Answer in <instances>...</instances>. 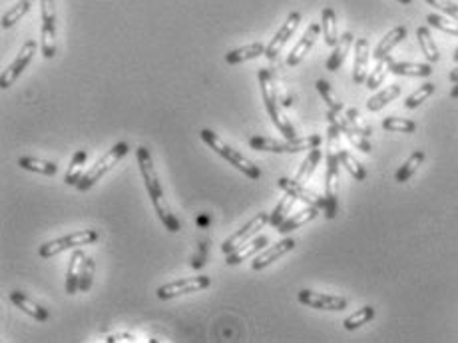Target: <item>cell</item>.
Wrapping results in <instances>:
<instances>
[{"instance_id":"obj_45","label":"cell","mask_w":458,"mask_h":343,"mask_svg":"<svg viewBox=\"0 0 458 343\" xmlns=\"http://www.w3.org/2000/svg\"><path fill=\"white\" fill-rule=\"evenodd\" d=\"M426 4H430L433 9L445 12L447 16L458 21V4H454L452 0H426Z\"/></svg>"},{"instance_id":"obj_41","label":"cell","mask_w":458,"mask_h":343,"mask_svg":"<svg viewBox=\"0 0 458 343\" xmlns=\"http://www.w3.org/2000/svg\"><path fill=\"white\" fill-rule=\"evenodd\" d=\"M435 90H437V86L433 84V82H425V84H420V88H416L415 92L406 98L405 108H408V110H415V108H418L420 104H423V102H425L426 98L433 96V94H435Z\"/></svg>"},{"instance_id":"obj_37","label":"cell","mask_w":458,"mask_h":343,"mask_svg":"<svg viewBox=\"0 0 458 343\" xmlns=\"http://www.w3.org/2000/svg\"><path fill=\"white\" fill-rule=\"evenodd\" d=\"M30 9H33V0H18L11 11L4 14V18H2V28H12L16 22L22 21V18L28 14Z\"/></svg>"},{"instance_id":"obj_9","label":"cell","mask_w":458,"mask_h":343,"mask_svg":"<svg viewBox=\"0 0 458 343\" xmlns=\"http://www.w3.org/2000/svg\"><path fill=\"white\" fill-rule=\"evenodd\" d=\"M267 224H269V214H267V212H259L251 222H247L241 230L235 232L234 236H229L225 240L224 244H222V252H224L225 256L235 252L237 247H241L244 244H247L251 237L257 236V232H261Z\"/></svg>"},{"instance_id":"obj_21","label":"cell","mask_w":458,"mask_h":343,"mask_svg":"<svg viewBox=\"0 0 458 343\" xmlns=\"http://www.w3.org/2000/svg\"><path fill=\"white\" fill-rule=\"evenodd\" d=\"M265 247H267V237L265 236L257 237V240H253V242H247V244H244L241 247H237V249L231 252V254H227L225 264H227V266H237V264H241L244 259H253V257H256L259 252H263Z\"/></svg>"},{"instance_id":"obj_30","label":"cell","mask_w":458,"mask_h":343,"mask_svg":"<svg viewBox=\"0 0 458 343\" xmlns=\"http://www.w3.org/2000/svg\"><path fill=\"white\" fill-rule=\"evenodd\" d=\"M393 58H391V54L389 56H384V58H381V60H377V66L373 68V72L367 76V82H365V86L369 88V90H377L379 86L384 84V78H387V74L391 72V66H393Z\"/></svg>"},{"instance_id":"obj_49","label":"cell","mask_w":458,"mask_h":343,"mask_svg":"<svg viewBox=\"0 0 458 343\" xmlns=\"http://www.w3.org/2000/svg\"><path fill=\"white\" fill-rule=\"evenodd\" d=\"M448 96L452 98V100H458V82L452 86V90H450V94H448Z\"/></svg>"},{"instance_id":"obj_20","label":"cell","mask_w":458,"mask_h":343,"mask_svg":"<svg viewBox=\"0 0 458 343\" xmlns=\"http://www.w3.org/2000/svg\"><path fill=\"white\" fill-rule=\"evenodd\" d=\"M11 301L21 311H24L26 315L34 317L36 322H48L50 320V313L46 308L38 305L36 301H33L28 296H24L22 291H12L11 293Z\"/></svg>"},{"instance_id":"obj_3","label":"cell","mask_w":458,"mask_h":343,"mask_svg":"<svg viewBox=\"0 0 458 343\" xmlns=\"http://www.w3.org/2000/svg\"><path fill=\"white\" fill-rule=\"evenodd\" d=\"M200 136H202L203 142H205L215 154H219V156H222L224 160L229 162L234 168H237L241 174H246L249 180H259V178H261V170L257 168V164H253L249 158H246L244 154L234 150L229 144H225L224 140L219 138L215 132H212L210 128H203L202 132H200Z\"/></svg>"},{"instance_id":"obj_44","label":"cell","mask_w":458,"mask_h":343,"mask_svg":"<svg viewBox=\"0 0 458 343\" xmlns=\"http://www.w3.org/2000/svg\"><path fill=\"white\" fill-rule=\"evenodd\" d=\"M94 274H96V262L92 257H86L84 269H82V278H80V291H88L92 288L94 281Z\"/></svg>"},{"instance_id":"obj_26","label":"cell","mask_w":458,"mask_h":343,"mask_svg":"<svg viewBox=\"0 0 458 343\" xmlns=\"http://www.w3.org/2000/svg\"><path fill=\"white\" fill-rule=\"evenodd\" d=\"M321 33H323V38H325L327 46H335L341 38L339 30H337V14L331 6H325L323 12H321Z\"/></svg>"},{"instance_id":"obj_52","label":"cell","mask_w":458,"mask_h":343,"mask_svg":"<svg viewBox=\"0 0 458 343\" xmlns=\"http://www.w3.org/2000/svg\"><path fill=\"white\" fill-rule=\"evenodd\" d=\"M33 2H34V0H33Z\"/></svg>"},{"instance_id":"obj_40","label":"cell","mask_w":458,"mask_h":343,"mask_svg":"<svg viewBox=\"0 0 458 343\" xmlns=\"http://www.w3.org/2000/svg\"><path fill=\"white\" fill-rule=\"evenodd\" d=\"M373 317H374L373 305H365V308H361L359 311H355L353 315H349V317L343 322V325H345V330L353 332V330H357V327H361V325H365V323L371 322Z\"/></svg>"},{"instance_id":"obj_48","label":"cell","mask_w":458,"mask_h":343,"mask_svg":"<svg viewBox=\"0 0 458 343\" xmlns=\"http://www.w3.org/2000/svg\"><path fill=\"white\" fill-rule=\"evenodd\" d=\"M448 80H450L452 84H457L458 82V66L454 68V70H452V72H450V74H448Z\"/></svg>"},{"instance_id":"obj_51","label":"cell","mask_w":458,"mask_h":343,"mask_svg":"<svg viewBox=\"0 0 458 343\" xmlns=\"http://www.w3.org/2000/svg\"><path fill=\"white\" fill-rule=\"evenodd\" d=\"M396 2H401V4H411L413 0H396Z\"/></svg>"},{"instance_id":"obj_7","label":"cell","mask_w":458,"mask_h":343,"mask_svg":"<svg viewBox=\"0 0 458 343\" xmlns=\"http://www.w3.org/2000/svg\"><path fill=\"white\" fill-rule=\"evenodd\" d=\"M98 240H100L98 230L86 227L82 232H74V234H68V236L58 237V240H52V242H46V244L38 247V256L44 257V259H50V257L58 256L66 249H76V247L96 244Z\"/></svg>"},{"instance_id":"obj_16","label":"cell","mask_w":458,"mask_h":343,"mask_svg":"<svg viewBox=\"0 0 458 343\" xmlns=\"http://www.w3.org/2000/svg\"><path fill=\"white\" fill-rule=\"evenodd\" d=\"M321 34V24L319 22H311L309 26H307V30H305V34L301 36V40H299L297 44H295V48L289 52L287 56V66L289 68H293V66H297L305 56H307V52H309L311 48H313V44L317 43V38H319Z\"/></svg>"},{"instance_id":"obj_46","label":"cell","mask_w":458,"mask_h":343,"mask_svg":"<svg viewBox=\"0 0 458 343\" xmlns=\"http://www.w3.org/2000/svg\"><path fill=\"white\" fill-rule=\"evenodd\" d=\"M207 249H210V242L207 240H202L200 244H197V249H195V254L192 256V262H190V266L193 269H202L205 266V262H207Z\"/></svg>"},{"instance_id":"obj_38","label":"cell","mask_w":458,"mask_h":343,"mask_svg":"<svg viewBox=\"0 0 458 343\" xmlns=\"http://www.w3.org/2000/svg\"><path fill=\"white\" fill-rule=\"evenodd\" d=\"M426 22L433 26V28H437L440 33H447L450 36H458V21L454 18H450V16H442V14H428L426 16Z\"/></svg>"},{"instance_id":"obj_31","label":"cell","mask_w":458,"mask_h":343,"mask_svg":"<svg viewBox=\"0 0 458 343\" xmlns=\"http://www.w3.org/2000/svg\"><path fill=\"white\" fill-rule=\"evenodd\" d=\"M425 162V152L423 150H416L413 152L411 156H408V160L396 170V174H394V180L399 184H405L408 182L411 178H413V174H415L418 168H420V164Z\"/></svg>"},{"instance_id":"obj_6","label":"cell","mask_w":458,"mask_h":343,"mask_svg":"<svg viewBox=\"0 0 458 343\" xmlns=\"http://www.w3.org/2000/svg\"><path fill=\"white\" fill-rule=\"evenodd\" d=\"M128 152H130V146L126 144V142H120V144H116L114 148H110V150H108L106 154H104V156H102V158H100V160L90 168V170L86 172V174H82L80 182L76 184V188H78L80 192H88V190H90L98 180H102L108 172L112 170V168H114L118 162L122 160Z\"/></svg>"},{"instance_id":"obj_39","label":"cell","mask_w":458,"mask_h":343,"mask_svg":"<svg viewBox=\"0 0 458 343\" xmlns=\"http://www.w3.org/2000/svg\"><path fill=\"white\" fill-rule=\"evenodd\" d=\"M315 88H317V92L321 94V98L325 100V104L329 106V110L343 112V102L339 100V96L335 94V90L331 88V84L327 82V80H317V82H315Z\"/></svg>"},{"instance_id":"obj_42","label":"cell","mask_w":458,"mask_h":343,"mask_svg":"<svg viewBox=\"0 0 458 343\" xmlns=\"http://www.w3.org/2000/svg\"><path fill=\"white\" fill-rule=\"evenodd\" d=\"M383 130L387 132H405V134H413L416 132V122L408 118H399V116H389L383 120Z\"/></svg>"},{"instance_id":"obj_29","label":"cell","mask_w":458,"mask_h":343,"mask_svg":"<svg viewBox=\"0 0 458 343\" xmlns=\"http://www.w3.org/2000/svg\"><path fill=\"white\" fill-rule=\"evenodd\" d=\"M416 38H418V44H420V52L425 54L426 60H428L430 64L438 62V60H440V52H438L437 43H435V38H433L430 30H428L426 26L416 28Z\"/></svg>"},{"instance_id":"obj_32","label":"cell","mask_w":458,"mask_h":343,"mask_svg":"<svg viewBox=\"0 0 458 343\" xmlns=\"http://www.w3.org/2000/svg\"><path fill=\"white\" fill-rule=\"evenodd\" d=\"M321 158H323V154H321V146H317V148L309 150V154L305 156V160H303L301 168H299L297 176H295V180H297V182H301V184L307 182L311 176H313V172L317 170V166H319Z\"/></svg>"},{"instance_id":"obj_11","label":"cell","mask_w":458,"mask_h":343,"mask_svg":"<svg viewBox=\"0 0 458 343\" xmlns=\"http://www.w3.org/2000/svg\"><path fill=\"white\" fill-rule=\"evenodd\" d=\"M36 50H38V44L34 43V40H26V43H24L18 56L14 58V62L0 74V88H2V90L11 88V86L18 80V76L24 72V68L30 64V60L34 58V52H36Z\"/></svg>"},{"instance_id":"obj_22","label":"cell","mask_w":458,"mask_h":343,"mask_svg":"<svg viewBox=\"0 0 458 343\" xmlns=\"http://www.w3.org/2000/svg\"><path fill=\"white\" fill-rule=\"evenodd\" d=\"M319 210L321 208H317V206H305L303 210H299V212H295L293 215H289L287 220L279 225L277 227L279 234L287 236L289 232H295V230H299L301 225L309 224V222H313V220L319 215Z\"/></svg>"},{"instance_id":"obj_36","label":"cell","mask_w":458,"mask_h":343,"mask_svg":"<svg viewBox=\"0 0 458 343\" xmlns=\"http://www.w3.org/2000/svg\"><path fill=\"white\" fill-rule=\"evenodd\" d=\"M339 160H341L343 168L349 172L357 182H365V180H367V170L362 168L361 162L357 160V158H353L351 152H347V150L339 152Z\"/></svg>"},{"instance_id":"obj_13","label":"cell","mask_w":458,"mask_h":343,"mask_svg":"<svg viewBox=\"0 0 458 343\" xmlns=\"http://www.w3.org/2000/svg\"><path fill=\"white\" fill-rule=\"evenodd\" d=\"M327 120H329V124H335L337 128L341 130L343 136L349 140L355 148H359V150L365 152V154H371L373 146H371L369 138H367V136H362L361 132H357V130L353 128L351 122H349V118H347V116H343L341 112L329 110V112H327Z\"/></svg>"},{"instance_id":"obj_35","label":"cell","mask_w":458,"mask_h":343,"mask_svg":"<svg viewBox=\"0 0 458 343\" xmlns=\"http://www.w3.org/2000/svg\"><path fill=\"white\" fill-rule=\"evenodd\" d=\"M86 158H88V152L86 150H78L74 154V158L70 162V168L66 170L64 176V182L68 186H76V184L80 182V178H82V170H84V164Z\"/></svg>"},{"instance_id":"obj_1","label":"cell","mask_w":458,"mask_h":343,"mask_svg":"<svg viewBox=\"0 0 458 343\" xmlns=\"http://www.w3.org/2000/svg\"><path fill=\"white\" fill-rule=\"evenodd\" d=\"M136 158H138L139 172H142V178H144V184H146V190H148L149 200L154 204L156 214L161 220V224L168 227V232L178 234L181 230V224L178 215L171 212L170 204H168V200L164 196V188H161L160 176H158V170H156L154 160H151V154H149L146 146H138L136 148Z\"/></svg>"},{"instance_id":"obj_5","label":"cell","mask_w":458,"mask_h":343,"mask_svg":"<svg viewBox=\"0 0 458 343\" xmlns=\"http://www.w3.org/2000/svg\"><path fill=\"white\" fill-rule=\"evenodd\" d=\"M259 88H261V96H263V104H265L267 114L271 122L275 124V128L285 136V138H295V130L289 124L287 120H283V116L279 114V102H277V84H275V78L273 74L261 68L259 70Z\"/></svg>"},{"instance_id":"obj_4","label":"cell","mask_w":458,"mask_h":343,"mask_svg":"<svg viewBox=\"0 0 458 343\" xmlns=\"http://www.w3.org/2000/svg\"><path fill=\"white\" fill-rule=\"evenodd\" d=\"M323 144V138L319 134H311L305 138H287V140H273L265 136H253L249 140V146L257 152H273V154H297V152L313 150Z\"/></svg>"},{"instance_id":"obj_18","label":"cell","mask_w":458,"mask_h":343,"mask_svg":"<svg viewBox=\"0 0 458 343\" xmlns=\"http://www.w3.org/2000/svg\"><path fill=\"white\" fill-rule=\"evenodd\" d=\"M369 40L367 38H357L355 40V64H353V82L355 84H365L369 76Z\"/></svg>"},{"instance_id":"obj_23","label":"cell","mask_w":458,"mask_h":343,"mask_svg":"<svg viewBox=\"0 0 458 343\" xmlns=\"http://www.w3.org/2000/svg\"><path fill=\"white\" fill-rule=\"evenodd\" d=\"M355 44V36H353V33H345L339 38V43L333 46V52H331L329 60H327V64H325V68L329 70V72H337L339 68L343 66V62H345V58H347V54H349V50H351V46Z\"/></svg>"},{"instance_id":"obj_27","label":"cell","mask_w":458,"mask_h":343,"mask_svg":"<svg viewBox=\"0 0 458 343\" xmlns=\"http://www.w3.org/2000/svg\"><path fill=\"white\" fill-rule=\"evenodd\" d=\"M399 96H401V86L399 84L387 86L384 90L377 92L373 98H369V100H367V110H369V112H379V110H383L387 104H391V102L396 100Z\"/></svg>"},{"instance_id":"obj_28","label":"cell","mask_w":458,"mask_h":343,"mask_svg":"<svg viewBox=\"0 0 458 343\" xmlns=\"http://www.w3.org/2000/svg\"><path fill=\"white\" fill-rule=\"evenodd\" d=\"M391 72L396 76H413V78H426L433 74V64H418V62H393Z\"/></svg>"},{"instance_id":"obj_8","label":"cell","mask_w":458,"mask_h":343,"mask_svg":"<svg viewBox=\"0 0 458 343\" xmlns=\"http://www.w3.org/2000/svg\"><path fill=\"white\" fill-rule=\"evenodd\" d=\"M212 286V279L210 276H193V278L178 279V281H171L166 286L158 288V298L161 301L173 300V298H180V296H188V293H195V291H202L205 288Z\"/></svg>"},{"instance_id":"obj_15","label":"cell","mask_w":458,"mask_h":343,"mask_svg":"<svg viewBox=\"0 0 458 343\" xmlns=\"http://www.w3.org/2000/svg\"><path fill=\"white\" fill-rule=\"evenodd\" d=\"M295 240L293 237H285V240H281L277 244H273L271 247H265L263 252H259L256 257H253V262H251V268L256 269V271H261V269H265L267 266H271L275 259L279 257H283L285 254H289L293 247H295Z\"/></svg>"},{"instance_id":"obj_25","label":"cell","mask_w":458,"mask_h":343,"mask_svg":"<svg viewBox=\"0 0 458 343\" xmlns=\"http://www.w3.org/2000/svg\"><path fill=\"white\" fill-rule=\"evenodd\" d=\"M406 38V26H394L393 30H389V33L384 34L383 40L377 44V48H374L373 58L374 60H381L384 56H389V52L393 50L396 44H401Z\"/></svg>"},{"instance_id":"obj_47","label":"cell","mask_w":458,"mask_h":343,"mask_svg":"<svg viewBox=\"0 0 458 343\" xmlns=\"http://www.w3.org/2000/svg\"><path fill=\"white\" fill-rule=\"evenodd\" d=\"M104 342L118 343V342H144V339H138V337H136V335H132V333H112V335H108Z\"/></svg>"},{"instance_id":"obj_17","label":"cell","mask_w":458,"mask_h":343,"mask_svg":"<svg viewBox=\"0 0 458 343\" xmlns=\"http://www.w3.org/2000/svg\"><path fill=\"white\" fill-rule=\"evenodd\" d=\"M277 186L283 190V192L291 193V196H295L299 202H303L305 206H317V208H325V198H321L315 192H311L305 188V184L297 182V180H289V178H279Z\"/></svg>"},{"instance_id":"obj_50","label":"cell","mask_w":458,"mask_h":343,"mask_svg":"<svg viewBox=\"0 0 458 343\" xmlns=\"http://www.w3.org/2000/svg\"><path fill=\"white\" fill-rule=\"evenodd\" d=\"M452 60H454V62H457V64H458V48H457V50H454V54H452Z\"/></svg>"},{"instance_id":"obj_24","label":"cell","mask_w":458,"mask_h":343,"mask_svg":"<svg viewBox=\"0 0 458 343\" xmlns=\"http://www.w3.org/2000/svg\"><path fill=\"white\" fill-rule=\"evenodd\" d=\"M267 46L263 43H256V44H247V46H241V48H235V50H229L225 54V62L227 64H241V62H247V60H253V58H259V56H265Z\"/></svg>"},{"instance_id":"obj_34","label":"cell","mask_w":458,"mask_h":343,"mask_svg":"<svg viewBox=\"0 0 458 343\" xmlns=\"http://www.w3.org/2000/svg\"><path fill=\"white\" fill-rule=\"evenodd\" d=\"M18 166L24 170L36 172V174H42V176H54L58 172V166L54 162L48 160H38V158H30V156H24L18 160Z\"/></svg>"},{"instance_id":"obj_2","label":"cell","mask_w":458,"mask_h":343,"mask_svg":"<svg viewBox=\"0 0 458 343\" xmlns=\"http://www.w3.org/2000/svg\"><path fill=\"white\" fill-rule=\"evenodd\" d=\"M341 130L329 124L327 130V174H325V218L335 220L339 212V180H341V160H339Z\"/></svg>"},{"instance_id":"obj_43","label":"cell","mask_w":458,"mask_h":343,"mask_svg":"<svg viewBox=\"0 0 458 343\" xmlns=\"http://www.w3.org/2000/svg\"><path fill=\"white\" fill-rule=\"evenodd\" d=\"M345 116L349 118V122H351L353 128L357 130V132H361L362 136H367V138H369V136L373 134V128H371V124H369L367 120L362 118L361 112H359L357 108H349V110L345 112Z\"/></svg>"},{"instance_id":"obj_19","label":"cell","mask_w":458,"mask_h":343,"mask_svg":"<svg viewBox=\"0 0 458 343\" xmlns=\"http://www.w3.org/2000/svg\"><path fill=\"white\" fill-rule=\"evenodd\" d=\"M86 257L88 256L80 247H76L72 252V257L68 262V269H66V293L68 296H74L76 291H80V278H82Z\"/></svg>"},{"instance_id":"obj_12","label":"cell","mask_w":458,"mask_h":343,"mask_svg":"<svg viewBox=\"0 0 458 343\" xmlns=\"http://www.w3.org/2000/svg\"><path fill=\"white\" fill-rule=\"evenodd\" d=\"M297 298L303 305L313 308V310L343 311L349 305V301L341 298V296H331V293H319V291L311 290H301Z\"/></svg>"},{"instance_id":"obj_10","label":"cell","mask_w":458,"mask_h":343,"mask_svg":"<svg viewBox=\"0 0 458 343\" xmlns=\"http://www.w3.org/2000/svg\"><path fill=\"white\" fill-rule=\"evenodd\" d=\"M42 14V54L44 58H54L56 54V9L54 0H40Z\"/></svg>"},{"instance_id":"obj_14","label":"cell","mask_w":458,"mask_h":343,"mask_svg":"<svg viewBox=\"0 0 458 343\" xmlns=\"http://www.w3.org/2000/svg\"><path fill=\"white\" fill-rule=\"evenodd\" d=\"M299 24H301V14L299 12H291L287 16V21L281 24V28L277 30V34L273 36V40L269 43L265 50V58L269 60H275L281 50L285 48V44L289 43V38L295 34V30L299 28Z\"/></svg>"},{"instance_id":"obj_33","label":"cell","mask_w":458,"mask_h":343,"mask_svg":"<svg viewBox=\"0 0 458 343\" xmlns=\"http://www.w3.org/2000/svg\"><path fill=\"white\" fill-rule=\"evenodd\" d=\"M297 202V198L295 196H291V193L285 192V196L281 198V202L275 206V210H273V214L269 215V224L273 225V227H279V225L283 224L285 220L289 218V212L293 210V206Z\"/></svg>"}]
</instances>
